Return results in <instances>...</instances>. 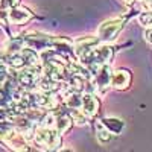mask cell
<instances>
[{
	"mask_svg": "<svg viewBox=\"0 0 152 152\" xmlns=\"http://www.w3.org/2000/svg\"><path fill=\"white\" fill-rule=\"evenodd\" d=\"M61 134L56 131V129H52V128H49V126H41V128H38L35 129L34 132V138L37 140L38 145H41V146H47L50 149H55L56 146L61 145Z\"/></svg>",
	"mask_w": 152,
	"mask_h": 152,
	"instance_id": "obj_1",
	"label": "cell"
},
{
	"mask_svg": "<svg viewBox=\"0 0 152 152\" xmlns=\"http://www.w3.org/2000/svg\"><path fill=\"white\" fill-rule=\"evenodd\" d=\"M31 18H32V12L28 8H23V6H14L8 12V20L12 24H24Z\"/></svg>",
	"mask_w": 152,
	"mask_h": 152,
	"instance_id": "obj_5",
	"label": "cell"
},
{
	"mask_svg": "<svg viewBox=\"0 0 152 152\" xmlns=\"http://www.w3.org/2000/svg\"><path fill=\"white\" fill-rule=\"evenodd\" d=\"M138 21L140 24H143L145 28H151L152 26V12H142L140 15H138Z\"/></svg>",
	"mask_w": 152,
	"mask_h": 152,
	"instance_id": "obj_11",
	"label": "cell"
},
{
	"mask_svg": "<svg viewBox=\"0 0 152 152\" xmlns=\"http://www.w3.org/2000/svg\"><path fill=\"white\" fill-rule=\"evenodd\" d=\"M123 2H126V3L129 5V3H132V2H134V0H123Z\"/></svg>",
	"mask_w": 152,
	"mask_h": 152,
	"instance_id": "obj_13",
	"label": "cell"
},
{
	"mask_svg": "<svg viewBox=\"0 0 152 152\" xmlns=\"http://www.w3.org/2000/svg\"><path fill=\"white\" fill-rule=\"evenodd\" d=\"M131 84V73L125 69H119L111 75V87L116 90H125Z\"/></svg>",
	"mask_w": 152,
	"mask_h": 152,
	"instance_id": "obj_4",
	"label": "cell"
},
{
	"mask_svg": "<svg viewBox=\"0 0 152 152\" xmlns=\"http://www.w3.org/2000/svg\"><path fill=\"white\" fill-rule=\"evenodd\" d=\"M111 56H113L111 47H108V46H100V47H93L82 59L87 62L88 66L100 67V66H105L107 62L111 59Z\"/></svg>",
	"mask_w": 152,
	"mask_h": 152,
	"instance_id": "obj_2",
	"label": "cell"
},
{
	"mask_svg": "<svg viewBox=\"0 0 152 152\" xmlns=\"http://www.w3.org/2000/svg\"><path fill=\"white\" fill-rule=\"evenodd\" d=\"M145 38H146V41H148V43L152 44V26H151L149 29H146V32H145Z\"/></svg>",
	"mask_w": 152,
	"mask_h": 152,
	"instance_id": "obj_12",
	"label": "cell"
},
{
	"mask_svg": "<svg viewBox=\"0 0 152 152\" xmlns=\"http://www.w3.org/2000/svg\"><path fill=\"white\" fill-rule=\"evenodd\" d=\"M70 126H72V120L69 116H64V114H61V116L55 117V125H53V128L59 132V134H64L70 129Z\"/></svg>",
	"mask_w": 152,
	"mask_h": 152,
	"instance_id": "obj_7",
	"label": "cell"
},
{
	"mask_svg": "<svg viewBox=\"0 0 152 152\" xmlns=\"http://www.w3.org/2000/svg\"><path fill=\"white\" fill-rule=\"evenodd\" d=\"M66 105L70 110H79V108H82V96L78 91L73 90L72 94H67L66 96Z\"/></svg>",
	"mask_w": 152,
	"mask_h": 152,
	"instance_id": "obj_8",
	"label": "cell"
},
{
	"mask_svg": "<svg viewBox=\"0 0 152 152\" xmlns=\"http://www.w3.org/2000/svg\"><path fill=\"white\" fill-rule=\"evenodd\" d=\"M96 132H97V138L99 142L102 143H108L111 140V131L107 128V126L102 123V125H96Z\"/></svg>",
	"mask_w": 152,
	"mask_h": 152,
	"instance_id": "obj_10",
	"label": "cell"
},
{
	"mask_svg": "<svg viewBox=\"0 0 152 152\" xmlns=\"http://www.w3.org/2000/svg\"><path fill=\"white\" fill-rule=\"evenodd\" d=\"M104 125L113 134H120L123 131V128H125V123L122 120H119V119H105Z\"/></svg>",
	"mask_w": 152,
	"mask_h": 152,
	"instance_id": "obj_9",
	"label": "cell"
},
{
	"mask_svg": "<svg viewBox=\"0 0 152 152\" xmlns=\"http://www.w3.org/2000/svg\"><path fill=\"white\" fill-rule=\"evenodd\" d=\"M99 110V100L93 94H84L82 96V111L88 117L94 116Z\"/></svg>",
	"mask_w": 152,
	"mask_h": 152,
	"instance_id": "obj_6",
	"label": "cell"
},
{
	"mask_svg": "<svg viewBox=\"0 0 152 152\" xmlns=\"http://www.w3.org/2000/svg\"><path fill=\"white\" fill-rule=\"evenodd\" d=\"M122 26H123V18H114L102 23L99 26V41H104V43L113 41L120 32Z\"/></svg>",
	"mask_w": 152,
	"mask_h": 152,
	"instance_id": "obj_3",
	"label": "cell"
}]
</instances>
